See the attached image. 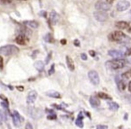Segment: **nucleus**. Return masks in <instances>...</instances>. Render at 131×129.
Listing matches in <instances>:
<instances>
[{"label": "nucleus", "instance_id": "nucleus-33", "mask_svg": "<svg viewBox=\"0 0 131 129\" xmlns=\"http://www.w3.org/2000/svg\"><path fill=\"white\" fill-rule=\"evenodd\" d=\"M3 119H4V117H3V113L0 111V126L3 124Z\"/></svg>", "mask_w": 131, "mask_h": 129}, {"label": "nucleus", "instance_id": "nucleus-25", "mask_svg": "<svg viewBox=\"0 0 131 129\" xmlns=\"http://www.w3.org/2000/svg\"><path fill=\"white\" fill-rule=\"evenodd\" d=\"M96 129H108V126H104V125H98L96 126Z\"/></svg>", "mask_w": 131, "mask_h": 129}, {"label": "nucleus", "instance_id": "nucleus-16", "mask_svg": "<svg viewBox=\"0 0 131 129\" xmlns=\"http://www.w3.org/2000/svg\"><path fill=\"white\" fill-rule=\"evenodd\" d=\"M75 124H76V126H78L79 127H80V128H82L83 126H84V124H83V114H82V112H80V113L79 114L78 119H77L76 121H75Z\"/></svg>", "mask_w": 131, "mask_h": 129}, {"label": "nucleus", "instance_id": "nucleus-7", "mask_svg": "<svg viewBox=\"0 0 131 129\" xmlns=\"http://www.w3.org/2000/svg\"><path fill=\"white\" fill-rule=\"evenodd\" d=\"M129 7H130V3L128 0H121L117 4V5H116L117 11H119V12H124V11L128 10Z\"/></svg>", "mask_w": 131, "mask_h": 129}, {"label": "nucleus", "instance_id": "nucleus-2", "mask_svg": "<svg viewBox=\"0 0 131 129\" xmlns=\"http://www.w3.org/2000/svg\"><path fill=\"white\" fill-rule=\"evenodd\" d=\"M126 65V61L123 59H114V60L108 61L106 62V66L111 69L113 71H117V69H121L125 67Z\"/></svg>", "mask_w": 131, "mask_h": 129}, {"label": "nucleus", "instance_id": "nucleus-15", "mask_svg": "<svg viewBox=\"0 0 131 129\" xmlns=\"http://www.w3.org/2000/svg\"><path fill=\"white\" fill-rule=\"evenodd\" d=\"M59 21V14L55 12H52L50 14V21L53 24H56Z\"/></svg>", "mask_w": 131, "mask_h": 129}, {"label": "nucleus", "instance_id": "nucleus-19", "mask_svg": "<svg viewBox=\"0 0 131 129\" xmlns=\"http://www.w3.org/2000/svg\"><path fill=\"white\" fill-rule=\"evenodd\" d=\"M35 68H36L37 69H38V71H42L44 69V62H41V61H38V62H35Z\"/></svg>", "mask_w": 131, "mask_h": 129}, {"label": "nucleus", "instance_id": "nucleus-23", "mask_svg": "<svg viewBox=\"0 0 131 129\" xmlns=\"http://www.w3.org/2000/svg\"><path fill=\"white\" fill-rule=\"evenodd\" d=\"M44 40L46 42H47V43H53V38L50 33H48V34H47L44 37Z\"/></svg>", "mask_w": 131, "mask_h": 129}, {"label": "nucleus", "instance_id": "nucleus-43", "mask_svg": "<svg viewBox=\"0 0 131 129\" xmlns=\"http://www.w3.org/2000/svg\"><path fill=\"white\" fill-rule=\"evenodd\" d=\"M128 90H129V92H131V81L129 82V84H128Z\"/></svg>", "mask_w": 131, "mask_h": 129}, {"label": "nucleus", "instance_id": "nucleus-29", "mask_svg": "<svg viewBox=\"0 0 131 129\" xmlns=\"http://www.w3.org/2000/svg\"><path fill=\"white\" fill-rule=\"evenodd\" d=\"M3 66H4V60H3V57L0 55V69H3Z\"/></svg>", "mask_w": 131, "mask_h": 129}, {"label": "nucleus", "instance_id": "nucleus-27", "mask_svg": "<svg viewBox=\"0 0 131 129\" xmlns=\"http://www.w3.org/2000/svg\"><path fill=\"white\" fill-rule=\"evenodd\" d=\"M1 105H2V107H3V108L5 109V110H8V103L2 102H1Z\"/></svg>", "mask_w": 131, "mask_h": 129}, {"label": "nucleus", "instance_id": "nucleus-6", "mask_svg": "<svg viewBox=\"0 0 131 129\" xmlns=\"http://www.w3.org/2000/svg\"><path fill=\"white\" fill-rule=\"evenodd\" d=\"M88 78L94 86H97L100 82V77H99L98 73L95 71H90L88 72Z\"/></svg>", "mask_w": 131, "mask_h": 129}, {"label": "nucleus", "instance_id": "nucleus-20", "mask_svg": "<svg viewBox=\"0 0 131 129\" xmlns=\"http://www.w3.org/2000/svg\"><path fill=\"white\" fill-rule=\"evenodd\" d=\"M98 97L100 99H104V100H107V101H111L112 100V97L111 96H109L107 93H103V92H100V93H98Z\"/></svg>", "mask_w": 131, "mask_h": 129}, {"label": "nucleus", "instance_id": "nucleus-11", "mask_svg": "<svg viewBox=\"0 0 131 129\" xmlns=\"http://www.w3.org/2000/svg\"><path fill=\"white\" fill-rule=\"evenodd\" d=\"M37 97H38V93L36 91H30L27 96V102L28 103H33L36 101Z\"/></svg>", "mask_w": 131, "mask_h": 129}, {"label": "nucleus", "instance_id": "nucleus-44", "mask_svg": "<svg viewBox=\"0 0 131 129\" xmlns=\"http://www.w3.org/2000/svg\"><path fill=\"white\" fill-rule=\"evenodd\" d=\"M128 32H130V33H131V27H130V28H128Z\"/></svg>", "mask_w": 131, "mask_h": 129}, {"label": "nucleus", "instance_id": "nucleus-4", "mask_svg": "<svg viewBox=\"0 0 131 129\" xmlns=\"http://www.w3.org/2000/svg\"><path fill=\"white\" fill-rule=\"evenodd\" d=\"M95 8L96 9V11H103V12H107V11L111 10L112 8V5H109L106 2L103 1H98L95 3Z\"/></svg>", "mask_w": 131, "mask_h": 129}, {"label": "nucleus", "instance_id": "nucleus-30", "mask_svg": "<svg viewBox=\"0 0 131 129\" xmlns=\"http://www.w3.org/2000/svg\"><path fill=\"white\" fill-rule=\"evenodd\" d=\"M80 57H81V59H82L83 61H86V60H88V56H86V53H81Z\"/></svg>", "mask_w": 131, "mask_h": 129}, {"label": "nucleus", "instance_id": "nucleus-35", "mask_svg": "<svg viewBox=\"0 0 131 129\" xmlns=\"http://www.w3.org/2000/svg\"><path fill=\"white\" fill-rule=\"evenodd\" d=\"M126 55H128V56H131V48H128V52L125 53Z\"/></svg>", "mask_w": 131, "mask_h": 129}, {"label": "nucleus", "instance_id": "nucleus-41", "mask_svg": "<svg viewBox=\"0 0 131 129\" xmlns=\"http://www.w3.org/2000/svg\"><path fill=\"white\" fill-rule=\"evenodd\" d=\"M127 62H128L129 64H131V56H128V58H127Z\"/></svg>", "mask_w": 131, "mask_h": 129}, {"label": "nucleus", "instance_id": "nucleus-22", "mask_svg": "<svg viewBox=\"0 0 131 129\" xmlns=\"http://www.w3.org/2000/svg\"><path fill=\"white\" fill-rule=\"evenodd\" d=\"M118 88H119L121 92H123L126 89V83L124 82V80L119 81V83H118Z\"/></svg>", "mask_w": 131, "mask_h": 129}, {"label": "nucleus", "instance_id": "nucleus-40", "mask_svg": "<svg viewBox=\"0 0 131 129\" xmlns=\"http://www.w3.org/2000/svg\"><path fill=\"white\" fill-rule=\"evenodd\" d=\"M17 88L18 90H20V91H23V89H24V87H23V86H17Z\"/></svg>", "mask_w": 131, "mask_h": 129}, {"label": "nucleus", "instance_id": "nucleus-38", "mask_svg": "<svg viewBox=\"0 0 131 129\" xmlns=\"http://www.w3.org/2000/svg\"><path fill=\"white\" fill-rule=\"evenodd\" d=\"M51 55H52V53H49V54H48V56H47V61H46V62H47H47H49V59H50Z\"/></svg>", "mask_w": 131, "mask_h": 129}, {"label": "nucleus", "instance_id": "nucleus-45", "mask_svg": "<svg viewBox=\"0 0 131 129\" xmlns=\"http://www.w3.org/2000/svg\"><path fill=\"white\" fill-rule=\"evenodd\" d=\"M8 129H11V127H10V126L8 125Z\"/></svg>", "mask_w": 131, "mask_h": 129}, {"label": "nucleus", "instance_id": "nucleus-8", "mask_svg": "<svg viewBox=\"0 0 131 129\" xmlns=\"http://www.w3.org/2000/svg\"><path fill=\"white\" fill-rule=\"evenodd\" d=\"M15 42L18 44V45H26L29 42V38H27V36L23 34H21L19 36L16 37L15 38Z\"/></svg>", "mask_w": 131, "mask_h": 129}, {"label": "nucleus", "instance_id": "nucleus-18", "mask_svg": "<svg viewBox=\"0 0 131 129\" xmlns=\"http://www.w3.org/2000/svg\"><path fill=\"white\" fill-rule=\"evenodd\" d=\"M47 96L53 97V98H60V97H61L60 93H59V92H56V91H48V92H47Z\"/></svg>", "mask_w": 131, "mask_h": 129}, {"label": "nucleus", "instance_id": "nucleus-5", "mask_svg": "<svg viewBox=\"0 0 131 129\" xmlns=\"http://www.w3.org/2000/svg\"><path fill=\"white\" fill-rule=\"evenodd\" d=\"M94 17L96 21H100V22H104L108 20L109 16L106 12H103V11H95L94 13Z\"/></svg>", "mask_w": 131, "mask_h": 129}, {"label": "nucleus", "instance_id": "nucleus-32", "mask_svg": "<svg viewBox=\"0 0 131 129\" xmlns=\"http://www.w3.org/2000/svg\"><path fill=\"white\" fill-rule=\"evenodd\" d=\"M39 15L42 16V17H47V12H45V11H41V12L39 13Z\"/></svg>", "mask_w": 131, "mask_h": 129}, {"label": "nucleus", "instance_id": "nucleus-9", "mask_svg": "<svg viewBox=\"0 0 131 129\" xmlns=\"http://www.w3.org/2000/svg\"><path fill=\"white\" fill-rule=\"evenodd\" d=\"M108 54L111 57L115 59H121L122 57H124L125 53H123V52L119 51V50H110L108 52Z\"/></svg>", "mask_w": 131, "mask_h": 129}, {"label": "nucleus", "instance_id": "nucleus-1", "mask_svg": "<svg viewBox=\"0 0 131 129\" xmlns=\"http://www.w3.org/2000/svg\"><path fill=\"white\" fill-rule=\"evenodd\" d=\"M109 39L118 43H127L129 42L130 38L119 30H116L109 35Z\"/></svg>", "mask_w": 131, "mask_h": 129}, {"label": "nucleus", "instance_id": "nucleus-10", "mask_svg": "<svg viewBox=\"0 0 131 129\" xmlns=\"http://www.w3.org/2000/svg\"><path fill=\"white\" fill-rule=\"evenodd\" d=\"M13 120H14V124L16 127H19L21 126V118L20 116V114L18 113V111H14V113H13Z\"/></svg>", "mask_w": 131, "mask_h": 129}, {"label": "nucleus", "instance_id": "nucleus-3", "mask_svg": "<svg viewBox=\"0 0 131 129\" xmlns=\"http://www.w3.org/2000/svg\"><path fill=\"white\" fill-rule=\"evenodd\" d=\"M19 53V48L14 45H7L0 47V53L5 56H10Z\"/></svg>", "mask_w": 131, "mask_h": 129}, {"label": "nucleus", "instance_id": "nucleus-36", "mask_svg": "<svg viewBox=\"0 0 131 129\" xmlns=\"http://www.w3.org/2000/svg\"><path fill=\"white\" fill-rule=\"evenodd\" d=\"M47 119H56V116H55V115L48 116V117H47Z\"/></svg>", "mask_w": 131, "mask_h": 129}, {"label": "nucleus", "instance_id": "nucleus-21", "mask_svg": "<svg viewBox=\"0 0 131 129\" xmlns=\"http://www.w3.org/2000/svg\"><path fill=\"white\" fill-rule=\"evenodd\" d=\"M108 105H109V108H110V110H117L119 108V104H118V103H116V102H108Z\"/></svg>", "mask_w": 131, "mask_h": 129}, {"label": "nucleus", "instance_id": "nucleus-12", "mask_svg": "<svg viewBox=\"0 0 131 129\" xmlns=\"http://www.w3.org/2000/svg\"><path fill=\"white\" fill-rule=\"evenodd\" d=\"M115 27L119 29H128L129 23L127 22V21H119L115 22Z\"/></svg>", "mask_w": 131, "mask_h": 129}, {"label": "nucleus", "instance_id": "nucleus-24", "mask_svg": "<svg viewBox=\"0 0 131 129\" xmlns=\"http://www.w3.org/2000/svg\"><path fill=\"white\" fill-rule=\"evenodd\" d=\"M121 77H122L123 79H131V69L124 72Z\"/></svg>", "mask_w": 131, "mask_h": 129}, {"label": "nucleus", "instance_id": "nucleus-14", "mask_svg": "<svg viewBox=\"0 0 131 129\" xmlns=\"http://www.w3.org/2000/svg\"><path fill=\"white\" fill-rule=\"evenodd\" d=\"M89 103L93 108H96V107H99L100 106V101L99 99L95 98V97H90L89 99Z\"/></svg>", "mask_w": 131, "mask_h": 129}, {"label": "nucleus", "instance_id": "nucleus-13", "mask_svg": "<svg viewBox=\"0 0 131 129\" xmlns=\"http://www.w3.org/2000/svg\"><path fill=\"white\" fill-rule=\"evenodd\" d=\"M66 63H67V66L69 68V69L71 71H73L75 69V65H74V62L73 60L71 58L70 56H66Z\"/></svg>", "mask_w": 131, "mask_h": 129}, {"label": "nucleus", "instance_id": "nucleus-26", "mask_svg": "<svg viewBox=\"0 0 131 129\" xmlns=\"http://www.w3.org/2000/svg\"><path fill=\"white\" fill-rule=\"evenodd\" d=\"M53 72H54V64H53V65L51 66V69H49L48 74H49V75H52Z\"/></svg>", "mask_w": 131, "mask_h": 129}, {"label": "nucleus", "instance_id": "nucleus-37", "mask_svg": "<svg viewBox=\"0 0 131 129\" xmlns=\"http://www.w3.org/2000/svg\"><path fill=\"white\" fill-rule=\"evenodd\" d=\"M89 53H90V55H91V56H93V57H95V51H93V50L89 51Z\"/></svg>", "mask_w": 131, "mask_h": 129}, {"label": "nucleus", "instance_id": "nucleus-34", "mask_svg": "<svg viewBox=\"0 0 131 129\" xmlns=\"http://www.w3.org/2000/svg\"><path fill=\"white\" fill-rule=\"evenodd\" d=\"M74 45H76V46H79V45H80V44H79V41L78 39L74 40Z\"/></svg>", "mask_w": 131, "mask_h": 129}, {"label": "nucleus", "instance_id": "nucleus-39", "mask_svg": "<svg viewBox=\"0 0 131 129\" xmlns=\"http://www.w3.org/2000/svg\"><path fill=\"white\" fill-rule=\"evenodd\" d=\"M114 1H115V0H106V3H108L109 5H112Z\"/></svg>", "mask_w": 131, "mask_h": 129}, {"label": "nucleus", "instance_id": "nucleus-31", "mask_svg": "<svg viewBox=\"0 0 131 129\" xmlns=\"http://www.w3.org/2000/svg\"><path fill=\"white\" fill-rule=\"evenodd\" d=\"M12 2V0H0L1 4H10Z\"/></svg>", "mask_w": 131, "mask_h": 129}, {"label": "nucleus", "instance_id": "nucleus-17", "mask_svg": "<svg viewBox=\"0 0 131 129\" xmlns=\"http://www.w3.org/2000/svg\"><path fill=\"white\" fill-rule=\"evenodd\" d=\"M24 24L29 28H32V29H37L38 27V23L36 21H24Z\"/></svg>", "mask_w": 131, "mask_h": 129}, {"label": "nucleus", "instance_id": "nucleus-28", "mask_svg": "<svg viewBox=\"0 0 131 129\" xmlns=\"http://www.w3.org/2000/svg\"><path fill=\"white\" fill-rule=\"evenodd\" d=\"M0 98L3 100V102H6V103H8V100L6 99V97L5 96V95H0Z\"/></svg>", "mask_w": 131, "mask_h": 129}, {"label": "nucleus", "instance_id": "nucleus-42", "mask_svg": "<svg viewBox=\"0 0 131 129\" xmlns=\"http://www.w3.org/2000/svg\"><path fill=\"white\" fill-rule=\"evenodd\" d=\"M61 44H62V45H66V40L65 39H62V40H61Z\"/></svg>", "mask_w": 131, "mask_h": 129}]
</instances>
